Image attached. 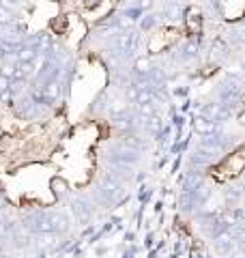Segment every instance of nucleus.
<instances>
[{"label":"nucleus","instance_id":"obj_9","mask_svg":"<svg viewBox=\"0 0 245 258\" xmlns=\"http://www.w3.org/2000/svg\"><path fill=\"white\" fill-rule=\"evenodd\" d=\"M230 39H234L239 45H245V22H241V24H236V26L232 28V32H230Z\"/></svg>","mask_w":245,"mask_h":258},{"label":"nucleus","instance_id":"obj_17","mask_svg":"<svg viewBox=\"0 0 245 258\" xmlns=\"http://www.w3.org/2000/svg\"><path fill=\"white\" fill-rule=\"evenodd\" d=\"M241 69H243V71H245V62H241Z\"/></svg>","mask_w":245,"mask_h":258},{"label":"nucleus","instance_id":"obj_12","mask_svg":"<svg viewBox=\"0 0 245 258\" xmlns=\"http://www.w3.org/2000/svg\"><path fill=\"white\" fill-rule=\"evenodd\" d=\"M13 22V13L11 9L7 5L0 3V26H7V24H11Z\"/></svg>","mask_w":245,"mask_h":258},{"label":"nucleus","instance_id":"obj_10","mask_svg":"<svg viewBox=\"0 0 245 258\" xmlns=\"http://www.w3.org/2000/svg\"><path fill=\"white\" fill-rule=\"evenodd\" d=\"M37 239H39V247H50V245H54L56 232H52V230H47V232H39Z\"/></svg>","mask_w":245,"mask_h":258},{"label":"nucleus","instance_id":"obj_6","mask_svg":"<svg viewBox=\"0 0 245 258\" xmlns=\"http://www.w3.org/2000/svg\"><path fill=\"white\" fill-rule=\"evenodd\" d=\"M108 112H110L112 118L127 116V114H129V101H127V99H114L110 106H108Z\"/></svg>","mask_w":245,"mask_h":258},{"label":"nucleus","instance_id":"obj_16","mask_svg":"<svg viewBox=\"0 0 245 258\" xmlns=\"http://www.w3.org/2000/svg\"><path fill=\"white\" fill-rule=\"evenodd\" d=\"M236 258H245V247H243V249H239V252H236Z\"/></svg>","mask_w":245,"mask_h":258},{"label":"nucleus","instance_id":"obj_5","mask_svg":"<svg viewBox=\"0 0 245 258\" xmlns=\"http://www.w3.org/2000/svg\"><path fill=\"white\" fill-rule=\"evenodd\" d=\"M153 69H155V62H153V58H149V56H138L134 60V74L136 76H146V74H151Z\"/></svg>","mask_w":245,"mask_h":258},{"label":"nucleus","instance_id":"obj_3","mask_svg":"<svg viewBox=\"0 0 245 258\" xmlns=\"http://www.w3.org/2000/svg\"><path fill=\"white\" fill-rule=\"evenodd\" d=\"M163 18H168L170 22H181L183 15H185V9L183 5L178 3V0H168L166 5H163Z\"/></svg>","mask_w":245,"mask_h":258},{"label":"nucleus","instance_id":"obj_7","mask_svg":"<svg viewBox=\"0 0 245 258\" xmlns=\"http://www.w3.org/2000/svg\"><path fill=\"white\" fill-rule=\"evenodd\" d=\"M157 22H159V15L157 13H144L142 20H140V30L149 32V30H153L155 26H157Z\"/></svg>","mask_w":245,"mask_h":258},{"label":"nucleus","instance_id":"obj_11","mask_svg":"<svg viewBox=\"0 0 245 258\" xmlns=\"http://www.w3.org/2000/svg\"><path fill=\"white\" fill-rule=\"evenodd\" d=\"M15 67H18V62H3L0 64V76L7 78V80H13L15 78Z\"/></svg>","mask_w":245,"mask_h":258},{"label":"nucleus","instance_id":"obj_8","mask_svg":"<svg viewBox=\"0 0 245 258\" xmlns=\"http://www.w3.org/2000/svg\"><path fill=\"white\" fill-rule=\"evenodd\" d=\"M207 9L213 18H222L224 15V0H207Z\"/></svg>","mask_w":245,"mask_h":258},{"label":"nucleus","instance_id":"obj_4","mask_svg":"<svg viewBox=\"0 0 245 258\" xmlns=\"http://www.w3.org/2000/svg\"><path fill=\"white\" fill-rule=\"evenodd\" d=\"M58 97H60V82L56 78L47 80L45 86H43V93H41V101H43V103H52V101L58 99Z\"/></svg>","mask_w":245,"mask_h":258},{"label":"nucleus","instance_id":"obj_13","mask_svg":"<svg viewBox=\"0 0 245 258\" xmlns=\"http://www.w3.org/2000/svg\"><path fill=\"white\" fill-rule=\"evenodd\" d=\"M183 125H185V116H181V114H174L172 116V127L176 129L178 134H181V129H183Z\"/></svg>","mask_w":245,"mask_h":258},{"label":"nucleus","instance_id":"obj_14","mask_svg":"<svg viewBox=\"0 0 245 258\" xmlns=\"http://www.w3.org/2000/svg\"><path fill=\"white\" fill-rule=\"evenodd\" d=\"M187 93H190V91H187V86H181V88H174V95H176V97H187Z\"/></svg>","mask_w":245,"mask_h":258},{"label":"nucleus","instance_id":"obj_1","mask_svg":"<svg viewBox=\"0 0 245 258\" xmlns=\"http://www.w3.org/2000/svg\"><path fill=\"white\" fill-rule=\"evenodd\" d=\"M114 45L122 56H134L140 47V35L132 28V30H120L116 37H114Z\"/></svg>","mask_w":245,"mask_h":258},{"label":"nucleus","instance_id":"obj_15","mask_svg":"<svg viewBox=\"0 0 245 258\" xmlns=\"http://www.w3.org/2000/svg\"><path fill=\"white\" fill-rule=\"evenodd\" d=\"M22 0H5V5H9V7H13V5H20Z\"/></svg>","mask_w":245,"mask_h":258},{"label":"nucleus","instance_id":"obj_2","mask_svg":"<svg viewBox=\"0 0 245 258\" xmlns=\"http://www.w3.org/2000/svg\"><path fill=\"white\" fill-rule=\"evenodd\" d=\"M192 127H194V132L198 134V136H215V134H222V123H217V120L213 118H207V116H202V114H196L192 118Z\"/></svg>","mask_w":245,"mask_h":258}]
</instances>
